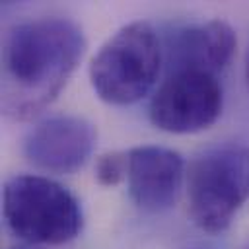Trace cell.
<instances>
[{
	"label": "cell",
	"instance_id": "6da1fadb",
	"mask_svg": "<svg viewBox=\"0 0 249 249\" xmlns=\"http://www.w3.org/2000/svg\"><path fill=\"white\" fill-rule=\"evenodd\" d=\"M86 53L82 29L66 18H37L14 25L2 47V111L27 121L62 91Z\"/></svg>",
	"mask_w": 249,
	"mask_h": 249
},
{
	"label": "cell",
	"instance_id": "7a4b0ae2",
	"mask_svg": "<svg viewBox=\"0 0 249 249\" xmlns=\"http://www.w3.org/2000/svg\"><path fill=\"white\" fill-rule=\"evenodd\" d=\"M161 62L163 49L156 29L136 19L99 47L89 64V82L105 103L130 105L154 88Z\"/></svg>",
	"mask_w": 249,
	"mask_h": 249
},
{
	"label": "cell",
	"instance_id": "3957f363",
	"mask_svg": "<svg viewBox=\"0 0 249 249\" xmlns=\"http://www.w3.org/2000/svg\"><path fill=\"white\" fill-rule=\"evenodd\" d=\"M2 210L8 230L29 245H62L84 226L78 198L43 175H16L6 181Z\"/></svg>",
	"mask_w": 249,
	"mask_h": 249
},
{
	"label": "cell",
	"instance_id": "277c9868",
	"mask_svg": "<svg viewBox=\"0 0 249 249\" xmlns=\"http://www.w3.org/2000/svg\"><path fill=\"white\" fill-rule=\"evenodd\" d=\"M247 198L249 146H218L191 163L187 173L189 216L202 231H224Z\"/></svg>",
	"mask_w": 249,
	"mask_h": 249
},
{
	"label": "cell",
	"instance_id": "5b68a950",
	"mask_svg": "<svg viewBox=\"0 0 249 249\" xmlns=\"http://www.w3.org/2000/svg\"><path fill=\"white\" fill-rule=\"evenodd\" d=\"M224 93L216 74L196 70L169 72L154 91L148 117L160 130L173 134L200 132L222 113Z\"/></svg>",
	"mask_w": 249,
	"mask_h": 249
},
{
	"label": "cell",
	"instance_id": "8992f818",
	"mask_svg": "<svg viewBox=\"0 0 249 249\" xmlns=\"http://www.w3.org/2000/svg\"><path fill=\"white\" fill-rule=\"evenodd\" d=\"M95 126L78 115H54L33 124L23 140L21 152L29 163L51 173H74L91 156Z\"/></svg>",
	"mask_w": 249,
	"mask_h": 249
},
{
	"label": "cell",
	"instance_id": "52a82bcc",
	"mask_svg": "<svg viewBox=\"0 0 249 249\" xmlns=\"http://www.w3.org/2000/svg\"><path fill=\"white\" fill-rule=\"evenodd\" d=\"M181 154L163 146H134L126 150V185L132 202L144 210L169 208L183 183Z\"/></svg>",
	"mask_w": 249,
	"mask_h": 249
},
{
	"label": "cell",
	"instance_id": "ba28073f",
	"mask_svg": "<svg viewBox=\"0 0 249 249\" xmlns=\"http://www.w3.org/2000/svg\"><path fill=\"white\" fill-rule=\"evenodd\" d=\"M235 31L224 19H210L175 31L165 49L169 72L196 70L218 74L235 53Z\"/></svg>",
	"mask_w": 249,
	"mask_h": 249
},
{
	"label": "cell",
	"instance_id": "9c48e42d",
	"mask_svg": "<svg viewBox=\"0 0 249 249\" xmlns=\"http://www.w3.org/2000/svg\"><path fill=\"white\" fill-rule=\"evenodd\" d=\"M126 179V152H107L95 161V181L103 187H115Z\"/></svg>",
	"mask_w": 249,
	"mask_h": 249
},
{
	"label": "cell",
	"instance_id": "30bf717a",
	"mask_svg": "<svg viewBox=\"0 0 249 249\" xmlns=\"http://www.w3.org/2000/svg\"><path fill=\"white\" fill-rule=\"evenodd\" d=\"M243 72H245V82H247V88H249V49L245 53V66H243Z\"/></svg>",
	"mask_w": 249,
	"mask_h": 249
},
{
	"label": "cell",
	"instance_id": "8fae6325",
	"mask_svg": "<svg viewBox=\"0 0 249 249\" xmlns=\"http://www.w3.org/2000/svg\"><path fill=\"white\" fill-rule=\"evenodd\" d=\"M12 249H33V247H25V245H21V247H12Z\"/></svg>",
	"mask_w": 249,
	"mask_h": 249
},
{
	"label": "cell",
	"instance_id": "7c38bea8",
	"mask_svg": "<svg viewBox=\"0 0 249 249\" xmlns=\"http://www.w3.org/2000/svg\"><path fill=\"white\" fill-rule=\"evenodd\" d=\"M247 249H249V245H247Z\"/></svg>",
	"mask_w": 249,
	"mask_h": 249
}]
</instances>
